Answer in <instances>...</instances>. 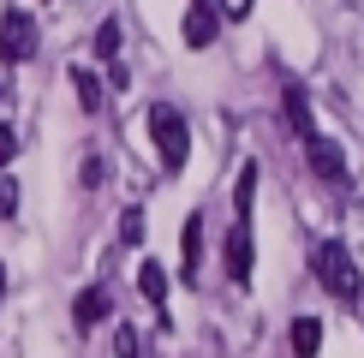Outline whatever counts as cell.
<instances>
[{
	"label": "cell",
	"instance_id": "6da1fadb",
	"mask_svg": "<svg viewBox=\"0 0 364 358\" xmlns=\"http://www.w3.org/2000/svg\"><path fill=\"white\" fill-rule=\"evenodd\" d=\"M311 268H316V281H323V287L335 293L341 305H358V298H364V275H358V263L346 257V245H341V239H316Z\"/></svg>",
	"mask_w": 364,
	"mask_h": 358
},
{
	"label": "cell",
	"instance_id": "7a4b0ae2",
	"mask_svg": "<svg viewBox=\"0 0 364 358\" xmlns=\"http://www.w3.org/2000/svg\"><path fill=\"white\" fill-rule=\"evenodd\" d=\"M149 143L161 149V168L179 173V168H186V156H191V126H186V114L168 108V102H156V108H149Z\"/></svg>",
	"mask_w": 364,
	"mask_h": 358
},
{
	"label": "cell",
	"instance_id": "3957f363",
	"mask_svg": "<svg viewBox=\"0 0 364 358\" xmlns=\"http://www.w3.org/2000/svg\"><path fill=\"white\" fill-rule=\"evenodd\" d=\"M30 54H36V18L18 12V6H6L0 12V60L18 66V60H30Z\"/></svg>",
	"mask_w": 364,
	"mask_h": 358
},
{
	"label": "cell",
	"instance_id": "277c9868",
	"mask_svg": "<svg viewBox=\"0 0 364 358\" xmlns=\"http://www.w3.org/2000/svg\"><path fill=\"white\" fill-rule=\"evenodd\" d=\"M305 156H311V173L316 179H328V185H346V149L335 143V138H305Z\"/></svg>",
	"mask_w": 364,
	"mask_h": 358
},
{
	"label": "cell",
	"instance_id": "5b68a950",
	"mask_svg": "<svg viewBox=\"0 0 364 358\" xmlns=\"http://www.w3.org/2000/svg\"><path fill=\"white\" fill-rule=\"evenodd\" d=\"M227 275L239 287L251 281V221H233V233H227Z\"/></svg>",
	"mask_w": 364,
	"mask_h": 358
},
{
	"label": "cell",
	"instance_id": "8992f818",
	"mask_svg": "<svg viewBox=\"0 0 364 358\" xmlns=\"http://www.w3.org/2000/svg\"><path fill=\"white\" fill-rule=\"evenodd\" d=\"M215 42V6L209 0H191V12H186V48H209Z\"/></svg>",
	"mask_w": 364,
	"mask_h": 358
},
{
	"label": "cell",
	"instance_id": "52a82bcc",
	"mask_svg": "<svg viewBox=\"0 0 364 358\" xmlns=\"http://www.w3.org/2000/svg\"><path fill=\"white\" fill-rule=\"evenodd\" d=\"M102 317H108V287H84L78 305H72V322H78V328H96Z\"/></svg>",
	"mask_w": 364,
	"mask_h": 358
},
{
	"label": "cell",
	"instance_id": "ba28073f",
	"mask_svg": "<svg viewBox=\"0 0 364 358\" xmlns=\"http://www.w3.org/2000/svg\"><path fill=\"white\" fill-rule=\"evenodd\" d=\"M186 281H197V268H203V215H186Z\"/></svg>",
	"mask_w": 364,
	"mask_h": 358
},
{
	"label": "cell",
	"instance_id": "9c48e42d",
	"mask_svg": "<svg viewBox=\"0 0 364 358\" xmlns=\"http://www.w3.org/2000/svg\"><path fill=\"white\" fill-rule=\"evenodd\" d=\"M316 347H323V322H316V317H299V322H293V358H316Z\"/></svg>",
	"mask_w": 364,
	"mask_h": 358
},
{
	"label": "cell",
	"instance_id": "30bf717a",
	"mask_svg": "<svg viewBox=\"0 0 364 358\" xmlns=\"http://www.w3.org/2000/svg\"><path fill=\"white\" fill-rule=\"evenodd\" d=\"M138 287H144V298H149V305H168V268H161V263H144L138 268Z\"/></svg>",
	"mask_w": 364,
	"mask_h": 358
},
{
	"label": "cell",
	"instance_id": "8fae6325",
	"mask_svg": "<svg viewBox=\"0 0 364 358\" xmlns=\"http://www.w3.org/2000/svg\"><path fill=\"white\" fill-rule=\"evenodd\" d=\"M287 119H293V131H305V138H316V126H311V96L305 90H287Z\"/></svg>",
	"mask_w": 364,
	"mask_h": 358
},
{
	"label": "cell",
	"instance_id": "7c38bea8",
	"mask_svg": "<svg viewBox=\"0 0 364 358\" xmlns=\"http://www.w3.org/2000/svg\"><path fill=\"white\" fill-rule=\"evenodd\" d=\"M72 84H78V108L84 114H102V84H96V72H72Z\"/></svg>",
	"mask_w": 364,
	"mask_h": 358
},
{
	"label": "cell",
	"instance_id": "4fadbf2b",
	"mask_svg": "<svg viewBox=\"0 0 364 358\" xmlns=\"http://www.w3.org/2000/svg\"><path fill=\"white\" fill-rule=\"evenodd\" d=\"M251 197H257V161H245V168H239V191H233L239 221H251Z\"/></svg>",
	"mask_w": 364,
	"mask_h": 358
},
{
	"label": "cell",
	"instance_id": "5bb4252c",
	"mask_svg": "<svg viewBox=\"0 0 364 358\" xmlns=\"http://www.w3.org/2000/svg\"><path fill=\"white\" fill-rule=\"evenodd\" d=\"M96 54H102V60H114V54H119V24H114V18H108V24H96Z\"/></svg>",
	"mask_w": 364,
	"mask_h": 358
},
{
	"label": "cell",
	"instance_id": "9a60e30c",
	"mask_svg": "<svg viewBox=\"0 0 364 358\" xmlns=\"http://www.w3.org/2000/svg\"><path fill=\"white\" fill-rule=\"evenodd\" d=\"M144 239V209H126L119 215V245H138Z\"/></svg>",
	"mask_w": 364,
	"mask_h": 358
},
{
	"label": "cell",
	"instance_id": "2e32d148",
	"mask_svg": "<svg viewBox=\"0 0 364 358\" xmlns=\"http://www.w3.org/2000/svg\"><path fill=\"white\" fill-rule=\"evenodd\" d=\"M114 352H119V358H144V340H138V328H119V335H114Z\"/></svg>",
	"mask_w": 364,
	"mask_h": 358
},
{
	"label": "cell",
	"instance_id": "e0dca14e",
	"mask_svg": "<svg viewBox=\"0 0 364 358\" xmlns=\"http://www.w3.org/2000/svg\"><path fill=\"white\" fill-rule=\"evenodd\" d=\"M12 156H18V131H12V126H6V119H0V168H6V161H12Z\"/></svg>",
	"mask_w": 364,
	"mask_h": 358
},
{
	"label": "cell",
	"instance_id": "ac0fdd59",
	"mask_svg": "<svg viewBox=\"0 0 364 358\" xmlns=\"http://www.w3.org/2000/svg\"><path fill=\"white\" fill-rule=\"evenodd\" d=\"M102 179H108V161L90 156V161H84V185H102Z\"/></svg>",
	"mask_w": 364,
	"mask_h": 358
},
{
	"label": "cell",
	"instance_id": "d6986e66",
	"mask_svg": "<svg viewBox=\"0 0 364 358\" xmlns=\"http://www.w3.org/2000/svg\"><path fill=\"white\" fill-rule=\"evenodd\" d=\"M215 6L227 12V18H245V12H251V0H215Z\"/></svg>",
	"mask_w": 364,
	"mask_h": 358
},
{
	"label": "cell",
	"instance_id": "ffe728a7",
	"mask_svg": "<svg viewBox=\"0 0 364 358\" xmlns=\"http://www.w3.org/2000/svg\"><path fill=\"white\" fill-rule=\"evenodd\" d=\"M12 209H18V191H12V185H0V215H12Z\"/></svg>",
	"mask_w": 364,
	"mask_h": 358
},
{
	"label": "cell",
	"instance_id": "44dd1931",
	"mask_svg": "<svg viewBox=\"0 0 364 358\" xmlns=\"http://www.w3.org/2000/svg\"><path fill=\"white\" fill-rule=\"evenodd\" d=\"M0 298H6V268H0Z\"/></svg>",
	"mask_w": 364,
	"mask_h": 358
},
{
	"label": "cell",
	"instance_id": "7402d4cb",
	"mask_svg": "<svg viewBox=\"0 0 364 358\" xmlns=\"http://www.w3.org/2000/svg\"><path fill=\"white\" fill-rule=\"evenodd\" d=\"M0 96H6V90H0Z\"/></svg>",
	"mask_w": 364,
	"mask_h": 358
}]
</instances>
